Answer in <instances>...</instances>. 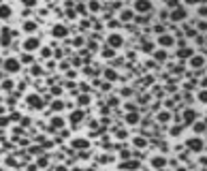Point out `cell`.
I'll return each instance as SVG.
<instances>
[{"instance_id": "cell-1", "label": "cell", "mask_w": 207, "mask_h": 171, "mask_svg": "<svg viewBox=\"0 0 207 171\" xmlns=\"http://www.w3.org/2000/svg\"><path fill=\"white\" fill-rule=\"evenodd\" d=\"M2 69H4L7 73H17V71L22 69V62L17 60V58H7L4 64H2Z\"/></svg>"}, {"instance_id": "cell-2", "label": "cell", "mask_w": 207, "mask_h": 171, "mask_svg": "<svg viewBox=\"0 0 207 171\" xmlns=\"http://www.w3.org/2000/svg\"><path fill=\"white\" fill-rule=\"evenodd\" d=\"M41 47V41H38V37H28L24 41V49L26 51H37V49Z\"/></svg>"}, {"instance_id": "cell-3", "label": "cell", "mask_w": 207, "mask_h": 171, "mask_svg": "<svg viewBox=\"0 0 207 171\" xmlns=\"http://www.w3.org/2000/svg\"><path fill=\"white\" fill-rule=\"evenodd\" d=\"M68 34V28L64 24H56L53 28H51V37H56V39H64Z\"/></svg>"}, {"instance_id": "cell-4", "label": "cell", "mask_w": 207, "mask_h": 171, "mask_svg": "<svg viewBox=\"0 0 207 171\" xmlns=\"http://www.w3.org/2000/svg\"><path fill=\"white\" fill-rule=\"evenodd\" d=\"M26 103H28L32 109H43V98L38 96V94H30V96L26 98Z\"/></svg>"}, {"instance_id": "cell-5", "label": "cell", "mask_w": 207, "mask_h": 171, "mask_svg": "<svg viewBox=\"0 0 207 171\" xmlns=\"http://www.w3.org/2000/svg\"><path fill=\"white\" fill-rule=\"evenodd\" d=\"M107 43H109V47L115 49V47H120V45L124 43V37H122V34H118V32H113V34H109Z\"/></svg>"}, {"instance_id": "cell-6", "label": "cell", "mask_w": 207, "mask_h": 171, "mask_svg": "<svg viewBox=\"0 0 207 171\" xmlns=\"http://www.w3.org/2000/svg\"><path fill=\"white\" fill-rule=\"evenodd\" d=\"M71 148H77V150H85V148H88V139H83V137H79V139H73V141H71Z\"/></svg>"}, {"instance_id": "cell-7", "label": "cell", "mask_w": 207, "mask_h": 171, "mask_svg": "<svg viewBox=\"0 0 207 171\" xmlns=\"http://www.w3.org/2000/svg\"><path fill=\"white\" fill-rule=\"evenodd\" d=\"M11 17V7L9 4H0V19H9Z\"/></svg>"}, {"instance_id": "cell-8", "label": "cell", "mask_w": 207, "mask_h": 171, "mask_svg": "<svg viewBox=\"0 0 207 171\" xmlns=\"http://www.w3.org/2000/svg\"><path fill=\"white\" fill-rule=\"evenodd\" d=\"M81 120H83V111L81 109H77V111L71 113V124H77V122H81Z\"/></svg>"}, {"instance_id": "cell-9", "label": "cell", "mask_w": 207, "mask_h": 171, "mask_svg": "<svg viewBox=\"0 0 207 171\" xmlns=\"http://www.w3.org/2000/svg\"><path fill=\"white\" fill-rule=\"evenodd\" d=\"M51 128H53V131H58V128H64V120H62L60 116L51 118Z\"/></svg>"}, {"instance_id": "cell-10", "label": "cell", "mask_w": 207, "mask_h": 171, "mask_svg": "<svg viewBox=\"0 0 207 171\" xmlns=\"http://www.w3.org/2000/svg\"><path fill=\"white\" fill-rule=\"evenodd\" d=\"M130 19H133V11L124 9V11L120 13V22H130Z\"/></svg>"}, {"instance_id": "cell-11", "label": "cell", "mask_w": 207, "mask_h": 171, "mask_svg": "<svg viewBox=\"0 0 207 171\" xmlns=\"http://www.w3.org/2000/svg\"><path fill=\"white\" fill-rule=\"evenodd\" d=\"M24 30H26V32H34V30H37V22L28 19V22L24 24Z\"/></svg>"}, {"instance_id": "cell-12", "label": "cell", "mask_w": 207, "mask_h": 171, "mask_svg": "<svg viewBox=\"0 0 207 171\" xmlns=\"http://www.w3.org/2000/svg\"><path fill=\"white\" fill-rule=\"evenodd\" d=\"M149 7H152L149 2H134V9L137 11H149Z\"/></svg>"}, {"instance_id": "cell-13", "label": "cell", "mask_w": 207, "mask_h": 171, "mask_svg": "<svg viewBox=\"0 0 207 171\" xmlns=\"http://www.w3.org/2000/svg\"><path fill=\"white\" fill-rule=\"evenodd\" d=\"M100 54H103V58H113V54H115V51H113V47H109V45H107V47H103V51H100Z\"/></svg>"}, {"instance_id": "cell-14", "label": "cell", "mask_w": 207, "mask_h": 171, "mask_svg": "<svg viewBox=\"0 0 207 171\" xmlns=\"http://www.w3.org/2000/svg\"><path fill=\"white\" fill-rule=\"evenodd\" d=\"M51 109H53V111H60V109H64V103H62L60 98H56V101L51 103Z\"/></svg>"}, {"instance_id": "cell-15", "label": "cell", "mask_w": 207, "mask_h": 171, "mask_svg": "<svg viewBox=\"0 0 207 171\" xmlns=\"http://www.w3.org/2000/svg\"><path fill=\"white\" fill-rule=\"evenodd\" d=\"M77 101H79V105H88V103H90V96H88V94H79Z\"/></svg>"}, {"instance_id": "cell-16", "label": "cell", "mask_w": 207, "mask_h": 171, "mask_svg": "<svg viewBox=\"0 0 207 171\" xmlns=\"http://www.w3.org/2000/svg\"><path fill=\"white\" fill-rule=\"evenodd\" d=\"M105 77L107 79H115V71L113 69H105Z\"/></svg>"}, {"instance_id": "cell-17", "label": "cell", "mask_w": 207, "mask_h": 171, "mask_svg": "<svg viewBox=\"0 0 207 171\" xmlns=\"http://www.w3.org/2000/svg\"><path fill=\"white\" fill-rule=\"evenodd\" d=\"M51 94H53V96H60L62 88H60V86H51Z\"/></svg>"}, {"instance_id": "cell-18", "label": "cell", "mask_w": 207, "mask_h": 171, "mask_svg": "<svg viewBox=\"0 0 207 171\" xmlns=\"http://www.w3.org/2000/svg\"><path fill=\"white\" fill-rule=\"evenodd\" d=\"M41 56H43V58H49V56H51V49H49V47H43V49H41Z\"/></svg>"}, {"instance_id": "cell-19", "label": "cell", "mask_w": 207, "mask_h": 171, "mask_svg": "<svg viewBox=\"0 0 207 171\" xmlns=\"http://www.w3.org/2000/svg\"><path fill=\"white\" fill-rule=\"evenodd\" d=\"M2 88H4V90H11V88H13V81H11V79H4V81H2Z\"/></svg>"}, {"instance_id": "cell-20", "label": "cell", "mask_w": 207, "mask_h": 171, "mask_svg": "<svg viewBox=\"0 0 207 171\" xmlns=\"http://www.w3.org/2000/svg\"><path fill=\"white\" fill-rule=\"evenodd\" d=\"M137 120H139V118H137V113H130V116L126 118V122H128V124H134Z\"/></svg>"}, {"instance_id": "cell-21", "label": "cell", "mask_w": 207, "mask_h": 171, "mask_svg": "<svg viewBox=\"0 0 207 171\" xmlns=\"http://www.w3.org/2000/svg\"><path fill=\"white\" fill-rule=\"evenodd\" d=\"M88 9H90V11H98V9H100V4H98V2H90V4H88Z\"/></svg>"}, {"instance_id": "cell-22", "label": "cell", "mask_w": 207, "mask_h": 171, "mask_svg": "<svg viewBox=\"0 0 207 171\" xmlns=\"http://www.w3.org/2000/svg\"><path fill=\"white\" fill-rule=\"evenodd\" d=\"M171 41H173V39H171V37H162V39H160V43H162V45H169Z\"/></svg>"}, {"instance_id": "cell-23", "label": "cell", "mask_w": 207, "mask_h": 171, "mask_svg": "<svg viewBox=\"0 0 207 171\" xmlns=\"http://www.w3.org/2000/svg\"><path fill=\"white\" fill-rule=\"evenodd\" d=\"M9 124V118H4V116H0V126H7Z\"/></svg>"}, {"instance_id": "cell-24", "label": "cell", "mask_w": 207, "mask_h": 171, "mask_svg": "<svg viewBox=\"0 0 207 171\" xmlns=\"http://www.w3.org/2000/svg\"><path fill=\"white\" fill-rule=\"evenodd\" d=\"M19 62H32V56H30V54H26V56H24Z\"/></svg>"}, {"instance_id": "cell-25", "label": "cell", "mask_w": 207, "mask_h": 171, "mask_svg": "<svg viewBox=\"0 0 207 171\" xmlns=\"http://www.w3.org/2000/svg\"><path fill=\"white\" fill-rule=\"evenodd\" d=\"M30 154H37V156H38V154H43V152H41V148H32V150H30Z\"/></svg>"}, {"instance_id": "cell-26", "label": "cell", "mask_w": 207, "mask_h": 171, "mask_svg": "<svg viewBox=\"0 0 207 171\" xmlns=\"http://www.w3.org/2000/svg\"><path fill=\"white\" fill-rule=\"evenodd\" d=\"M32 75H41V69H38L37 64H34V66H32Z\"/></svg>"}, {"instance_id": "cell-27", "label": "cell", "mask_w": 207, "mask_h": 171, "mask_svg": "<svg viewBox=\"0 0 207 171\" xmlns=\"http://www.w3.org/2000/svg\"><path fill=\"white\" fill-rule=\"evenodd\" d=\"M24 4H26V7H37V2H34V0H26Z\"/></svg>"}, {"instance_id": "cell-28", "label": "cell", "mask_w": 207, "mask_h": 171, "mask_svg": "<svg viewBox=\"0 0 207 171\" xmlns=\"http://www.w3.org/2000/svg\"><path fill=\"white\" fill-rule=\"evenodd\" d=\"M73 171H81V169H79V167H77V169H73Z\"/></svg>"}, {"instance_id": "cell-29", "label": "cell", "mask_w": 207, "mask_h": 171, "mask_svg": "<svg viewBox=\"0 0 207 171\" xmlns=\"http://www.w3.org/2000/svg\"><path fill=\"white\" fill-rule=\"evenodd\" d=\"M0 171H2V169H0Z\"/></svg>"}]
</instances>
